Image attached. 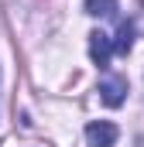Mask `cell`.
Wrapping results in <instances>:
<instances>
[{
    "instance_id": "3",
    "label": "cell",
    "mask_w": 144,
    "mask_h": 147,
    "mask_svg": "<svg viewBox=\"0 0 144 147\" xmlns=\"http://www.w3.org/2000/svg\"><path fill=\"white\" fill-rule=\"evenodd\" d=\"M110 55H113L110 34H103V31H93V34H89V58H93V65L107 69V65H110Z\"/></svg>"
},
{
    "instance_id": "4",
    "label": "cell",
    "mask_w": 144,
    "mask_h": 147,
    "mask_svg": "<svg viewBox=\"0 0 144 147\" xmlns=\"http://www.w3.org/2000/svg\"><path fill=\"white\" fill-rule=\"evenodd\" d=\"M110 45H113V51H117V55H127V51L134 48V24H130V21H120L117 38H113Z\"/></svg>"
},
{
    "instance_id": "1",
    "label": "cell",
    "mask_w": 144,
    "mask_h": 147,
    "mask_svg": "<svg viewBox=\"0 0 144 147\" xmlns=\"http://www.w3.org/2000/svg\"><path fill=\"white\" fill-rule=\"evenodd\" d=\"M117 137H120V130H117V123H110V120H96V123L86 127V140H89V147H113Z\"/></svg>"
},
{
    "instance_id": "6",
    "label": "cell",
    "mask_w": 144,
    "mask_h": 147,
    "mask_svg": "<svg viewBox=\"0 0 144 147\" xmlns=\"http://www.w3.org/2000/svg\"><path fill=\"white\" fill-rule=\"evenodd\" d=\"M0 82H3V72H0Z\"/></svg>"
},
{
    "instance_id": "5",
    "label": "cell",
    "mask_w": 144,
    "mask_h": 147,
    "mask_svg": "<svg viewBox=\"0 0 144 147\" xmlns=\"http://www.w3.org/2000/svg\"><path fill=\"white\" fill-rule=\"evenodd\" d=\"M117 0H86V14L89 17H113L117 14Z\"/></svg>"
},
{
    "instance_id": "2",
    "label": "cell",
    "mask_w": 144,
    "mask_h": 147,
    "mask_svg": "<svg viewBox=\"0 0 144 147\" xmlns=\"http://www.w3.org/2000/svg\"><path fill=\"white\" fill-rule=\"evenodd\" d=\"M100 99L107 103V106H124V99H127V79L124 75H107L103 82H100Z\"/></svg>"
}]
</instances>
